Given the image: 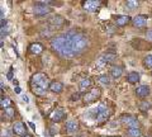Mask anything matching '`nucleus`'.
<instances>
[{"label":"nucleus","instance_id":"f257e3e1","mask_svg":"<svg viewBox=\"0 0 152 137\" xmlns=\"http://www.w3.org/2000/svg\"><path fill=\"white\" fill-rule=\"evenodd\" d=\"M65 34H66V38H67L70 47H71V50H72L75 56L81 53L89 45V40L86 38V36L83 34L81 32L69 31V32H66Z\"/></svg>","mask_w":152,"mask_h":137},{"label":"nucleus","instance_id":"f03ea898","mask_svg":"<svg viewBox=\"0 0 152 137\" xmlns=\"http://www.w3.org/2000/svg\"><path fill=\"white\" fill-rule=\"evenodd\" d=\"M51 47L57 55L61 56V57L71 59V57H74L75 56L74 52H72V50H71V47H70V43H69L67 38H66L65 33L53 37V38L51 40Z\"/></svg>","mask_w":152,"mask_h":137},{"label":"nucleus","instance_id":"7ed1b4c3","mask_svg":"<svg viewBox=\"0 0 152 137\" xmlns=\"http://www.w3.org/2000/svg\"><path fill=\"white\" fill-rule=\"evenodd\" d=\"M50 81H48V78L43 73H37L32 76L31 79V86H34V88H41V89H50Z\"/></svg>","mask_w":152,"mask_h":137},{"label":"nucleus","instance_id":"20e7f679","mask_svg":"<svg viewBox=\"0 0 152 137\" xmlns=\"http://www.w3.org/2000/svg\"><path fill=\"white\" fill-rule=\"evenodd\" d=\"M94 113H95V121L98 122V123H103V122H105L109 116H110V112H109L108 107L104 104V103H102V104H99L95 109H93Z\"/></svg>","mask_w":152,"mask_h":137},{"label":"nucleus","instance_id":"39448f33","mask_svg":"<svg viewBox=\"0 0 152 137\" xmlns=\"http://www.w3.org/2000/svg\"><path fill=\"white\" fill-rule=\"evenodd\" d=\"M100 95H102L100 88H93V89H90L86 94H84L83 100H84L85 104H90V103L96 102L98 99L100 98Z\"/></svg>","mask_w":152,"mask_h":137},{"label":"nucleus","instance_id":"423d86ee","mask_svg":"<svg viewBox=\"0 0 152 137\" xmlns=\"http://www.w3.org/2000/svg\"><path fill=\"white\" fill-rule=\"evenodd\" d=\"M114 60H115V55L110 53V52H105V53H103L100 57L96 60V67L98 69H103L105 65L113 62Z\"/></svg>","mask_w":152,"mask_h":137},{"label":"nucleus","instance_id":"0eeeda50","mask_svg":"<svg viewBox=\"0 0 152 137\" xmlns=\"http://www.w3.org/2000/svg\"><path fill=\"white\" fill-rule=\"evenodd\" d=\"M121 122L123 125H126L128 128H138V126H140V122L136 117L128 116V114H123L121 117Z\"/></svg>","mask_w":152,"mask_h":137},{"label":"nucleus","instance_id":"6e6552de","mask_svg":"<svg viewBox=\"0 0 152 137\" xmlns=\"http://www.w3.org/2000/svg\"><path fill=\"white\" fill-rule=\"evenodd\" d=\"M33 12H34L36 15H47L52 12V9L50 7L45 5V4H41L39 1H37V4L33 7Z\"/></svg>","mask_w":152,"mask_h":137},{"label":"nucleus","instance_id":"1a4fd4ad","mask_svg":"<svg viewBox=\"0 0 152 137\" xmlns=\"http://www.w3.org/2000/svg\"><path fill=\"white\" fill-rule=\"evenodd\" d=\"M48 23H50V26L52 28H55V29H58V28L62 27L66 21H65V18L64 17H61V15H52L50 19H48Z\"/></svg>","mask_w":152,"mask_h":137},{"label":"nucleus","instance_id":"9d476101","mask_svg":"<svg viewBox=\"0 0 152 137\" xmlns=\"http://www.w3.org/2000/svg\"><path fill=\"white\" fill-rule=\"evenodd\" d=\"M132 46L137 50H142V51H147V50H151L152 46L151 45H147V41L145 40H141V38H134L131 41Z\"/></svg>","mask_w":152,"mask_h":137},{"label":"nucleus","instance_id":"9b49d317","mask_svg":"<svg viewBox=\"0 0 152 137\" xmlns=\"http://www.w3.org/2000/svg\"><path fill=\"white\" fill-rule=\"evenodd\" d=\"M13 132H14V135L19 136V137L27 136V128L22 122H15V123L13 125Z\"/></svg>","mask_w":152,"mask_h":137},{"label":"nucleus","instance_id":"f8f14e48","mask_svg":"<svg viewBox=\"0 0 152 137\" xmlns=\"http://www.w3.org/2000/svg\"><path fill=\"white\" fill-rule=\"evenodd\" d=\"M93 84H94L93 79L85 78V79H83L81 81H80V84H79V90L81 92V93H88L89 89H93V88H91Z\"/></svg>","mask_w":152,"mask_h":137},{"label":"nucleus","instance_id":"ddd939ff","mask_svg":"<svg viewBox=\"0 0 152 137\" xmlns=\"http://www.w3.org/2000/svg\"><path fill=\"white\" fill-rule=\"evenodd\" d=\"M147 19H148L147 15H143V14H138V15H136L132 19V24L134 26V27H137V28H142V27L146 26Z\"/></svg>","mask_w":152,"mask_h":137},{"label":"nucleus","instance_id":"4468645a","mask_svg":"<svg viewBox=\"0 0 152 137\" xmlns=\"http://www.w3.org/2000/svg\"><path fill=\"white\" fill-rule=\"evenodd\" d=\"M99 5H100V1H98V0H86L83 3L84 9L88 12H95L99 8Z\"/></svg>","mask_w":152,"mask_h":137},{"label":"nucleus","instance_id":"2eb2a0df","mask_svg":"<svg viewBox=\"0 0 152 137\" xmlns=\"http://www.w3.org/2000/svg\"><path fill=\"white\" fill-rule=\"evenodd\" d=\"M136 95L138 98H147L150 95V86H147V85H138L136 88Z\"/></svg>","mask_w":152,"mask_h":137},{"label":"nucleus","instance_id":"dca6fc26","mask_svg":"<svg viewBox=\"0 0 152 137\" xmlns=\"http://www.w3.org/2000/svg\"><path fill=\"white\" fill-rule=\"evenodd\" d=\"M131 22V17L128 15H114V23L118 27H124Z\"/></svg>","mask_w":152,"mask_h":137},{"label":"nucleus","instance_id":"f3484780","mask_svg":"<svg viewBox=\"0 0 152 137\" xmlns=\"http://www.w3.org/2000/svg\"><path fill=\"white\" fill-rule=\"evenodd\" d=\"M45 51V47L42 46L39 42H33L29 46V52L33 55H41Z\"/></svg>","mask_w":152,"mask_h":137},{"label":"nucleus","instance_id":"a211bd4d","mask_svg":"<svg viewBox=\"0 0 152 137\" xmlns=\"http://www.w3.org/2000/svg\"><path fill=\"white\" fill-rule=\"evenodd\" d=\"M109 74H110V76L114 78V79L121 78V76H122V74H123L122 66H119V65H114V66H112L110 70H109Z\"/></svg>","mask_w":152,"mask_h":137},{"label":"nucleus","instance_id":"6ab92c4d","mask_svg":"<svg viewBox=\"0 0 152 137\" xmlns=\"http://www.w3.org/2000/svg\"><path fill=\"white\" fill-rule=\"evenodd\" d=\"M65 118V111L64 109H56L53 111V113L51 114V119L53 122H61Z\"/></svg>","mask_w":152,"mask_h":137},{"label":"nucleus","instance_id":"aec40b11","mask_svg":"<svg viewBox=\"0 0 152 137\" xmlns=\"http://www.w3.org/2000/svg\"><path fill=\"white\" fill-rule=\"evenodd\" d=\"M62 89H64L62 83H60V81H51V84H50V90L52 93L58 94V93L62 92Z\"/></svg>","mask_w":152,"mask_h":137},{"label":"nucleus","instance_id":"412c9836","mask_svg":"<svg viewBox=\"0 0 152 137\" xmlns=\"http://www.w3.org/2000/svg\"><path fill=\"white\" fill-rule=\"evenodd\" d=\"M66 130L69 132H76L79 130V122L76 119H70L66 122Z\"/></svg>","mask_w":152,"mask_h":137},{"label":"nucleus","instance_id":"4be33fe9","mask_svg":"<svg viewBox=\"0 0 152 137\" xmlns=\"http://www.w3.org/2000/svg\"><path fill=\"white\" fill-rule=\"evenodd\" d=\"M127 81L129 84H137L140 81V74L136 73V71L129 73L128 74V76H127Z\"/></svg>","mask_w":152,"mask_h":137},{"label":"nucleus","instance_id":"5701e85b","mask_svg":"<svg viewBox=\"0 0 152 137\" xmlns=\"http://www.w3.org/2000/svg\"><path fill=\"white\" fill-rule=\"evenodd\" d=\"M127 135L128 137H142V132L140 128H128Z\"/></svg>","mask_w":152,"mask_h":137},{"label":"nucleus","instance_id":"b1692460","mask_svg":"<svg viewBox=\"0 0 152 137\" xmlns=\"http://www.w3.org/2000/svg\"><path fill=\"white\" fill-rule=\"evenodd\" d=\"M98 81L100 84H103V85H109L110 84V78H109V75L103 74V75H100V76L98 78Z\"/></svg>","mask_w":152,"mask_h":137},{"label":"nucleus","instance_id":"393cba45","mask_svg":"<svg viewBox=\"0 0 152 137\" xmlns=\"http://www.w3.org/2000/svg\"><path fill=\"white\" fill-rule=\"evenodd\" d=\"M143 66L146 69H152V55H148L143 60Z\"/></svg>","mask_w":152,"mask_h":137},{"label":"nucleus","instance_id":"a878e982","mask_svg":"<svg viewBox=\"0 0 152 137\" xmlns=\"http://www.w3.org/2000/svg\"><path fill=\"white\" fill-rule=\"evenodd\" d=\"M1 107L4 108V109H7V108H10L12 107V100H10V99H9V98H1Z\"/></svg>","mask_w":152,"mask_h":137},{"label":"nucleus","instance_id":"bb28decb","mask_svg":"<svg viewBox=\"0 0 152 137\" xmlns=\"http://www.w3.org/2000/svg\"><path fill=\"white\" fill-rule=\"evenodd\" d=\"M31 89H32V92L34 93L36 95H39V97L45 95V94L47 93V90H45V89H41V88H34V86H31Z\"/></svg>","mask_w":152,"mask_h":137},{"label":"nucleus","instance_id":"cd10ccee","mask_svg":"<svg viewBox=\"0 0 152 137\" xmlns=\"http://www.w3.org/2000/svg\"><path fill=\"white\" fill-rule=\"evenodd\" d=\"M4 114H5L9 119H12V118L14 117V114H15V111H14V108L10 107V108H7V109H4Z\"/></svg>","mask_w":152,"mask_h":137},{"label":"nucleus","instance_id":"c85d7f7f","mask_svg":"<svg viewBox=\"0 0 152 137\" xmlns=\"http://www.w3.org/2000/svg\"><path fill=\"white\" fill-rule=\"evenodd\" d=\"M138 107H140V109H141V111L146 112V111H148L150 108H151V103H148V102H141Z\"/></svg>","mask_w":152,"mask_h":137},{"label":"nucleus","instance_id":"c756f323","mask_svg":"<svg viewBox=\"0 0 152 137\" xmlns=\"http://www.w3.org/2000/svg\"><path fill=\"white\" fill-rule=\"evenodd\" d=\"M126 5H127V8H129V9H134V8L138 7L140 4H138V1H136V0H128V1L126 3Z\"/></svg>","mask_w":152,"mask_h":137},{"label":"nucleus","instance_id":"7c9ffc66","mask_svg":"<svg viewBox=\"0 0 152 137\" xmlns=\"http://www.w3.org/2000/svg\"><path fill=\"white\" fill-rule=\"evenodd\" d=\"M42 37H51L52 36V32L48 31V29H46V31H42Z\"/></svg>","mask_w":152,"mask_h":137},{"label":"nucleus","instance_id":"2f4dec72","mask_svg":"<svg viewBox=\"0 0 152 137\" xmlns=\"http://www.w3.org/2000/svg\"><path fill=\"white\" fill-rule=\"evenodd\" d=\"M146 36H147V38H148L150 41H152V29H148L146 32Z\"/></svg>","mask_w":152,"mask_h":137},{"label":"nucleus","instance_id":"473e14b6","mask_svg":"<svg viewBox=\"0 0 152 137\" xmlns=\"http://www.w3.org/2000/svg\"><path fill=\"white\" fill-rule=\"evenodd\" d=\"M13 67L9 69V73H8V79H13Z\"/></svg>","mask_w":152,"mask_h":137},{"label":"nucleus","instance_id":"72a5a7b5","mask_svg":"<svg viewBox=\"0 0 152 137\" xmlns=\"http://www.w3.org/2000/svg\"><path fill=\"white\" fill-rule=\"evenodd\" d=\"M22 99H23L24 102H27V103L29 102V99H28V97H27V95H22Z\"/></svg>","mask_w":152,"mask_h":137},{"label":"nucleus","instance_id":"f704fd0d","mask_svg":"<svg viewBox=\"0 0 152 137\" xmlns=\"http://www.w3.org/2000/svg\"><path fill=\"white\" fill-rule=\"evenodd\" d=\"M14 89H15V92H17L18 94H20V93H22V89H20V88H19V86H15V88H14Z\"/></svg>","mask_w":152,"mask_h":137},{"label":"nucleus","instance_id":"c9c22d12","mask_svg":"<svg viewBox=\"0 0 152 137\" xmlns=\"http://www.w3.org/2000/svg\"><path fill=\"white\" fill-rule=\"evenodd\" d=\"M79 98H80V95H79V94H76V95H72V98H71V99H72V100H75V99L77 100Z\"/></svg>","mask_w":152,"mask_h":137},{"label":"nucleus","instance_id":"e433bc0d","mask_svg":"<svg viewBox=\"0 0 152 137\" xmlns=\"http://www.w3.org/2000/svg\"><path fill=\"white\" fill-rule=\"evenodd\" d=\"M29 125H31V127H32V128H33V130H36V127H34V125H33V123H32V122H29Z\"/></svg>","mask_w":152,"mask_h":137},{"label":"nucleus","instance_id":"4c0bfd02","mask_svg":"<svg viewBox=\"0 0 152 137\" xmlns=\"http://www.w3.org/2000/svg\"><path fill=\"white\" fill-rule=\"evenodd\" d=\"M24 137H31V136H28V135H27V136H24Z\"/></svg>","mask_w":152,"mask_h":137}]
</instances>
